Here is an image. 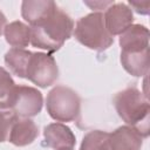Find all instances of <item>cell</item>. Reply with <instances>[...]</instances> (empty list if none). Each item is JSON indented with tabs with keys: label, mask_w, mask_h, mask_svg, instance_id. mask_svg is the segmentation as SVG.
<instances>
[{
	"label": "cell",
	"mask_w": 150,
	"mask_h": 150,
	"mask_svg": "<svg viewBox=\"0 0 150 150\" xmlns=\"http://www.w3.org/2000/svg\"><path fill=\"white\" fill-rule=\"evenodd\" d=\"M73 29L71 18L57 7L42 22L30 27V43L33 47L54 53L71 36Z\"/></svg>",
	"instance_id": "6da1fadb"
},
{
	"label": "cell",
	"mask_w": 150,
	"mask_h": 150,
	"mask_svg": "<svg viewBox=\"0 0 150 150\" xmlns=\"http://www.w3.org/2000/svg\"><path fill=\"white\" fill-rule=\"evenodd\" d=\"M114 105L118 116L142 137L149 136L150 104L146 95L136 87H128L114 97Z\"/></svg>",
	"instance_id": "7a4b0ae2"
},
{
	"label": "cell",
	"mask_w": 150,
	"mask_h": 150,
	"mask_svg": "<svg viewBox=\"0 0 150 150\" xmlns=\"http://www.w3.org/2000/svg\"><path fill=\"white\" fill-rule=\"evenodd\" d=\"M74 36L84 47L97 52H103L114 43V36L107 30L101 12H94L79 19L74 28Z\"/></svg>",
	"instance_id": "3957f363"
},
{
	"label": "cell",
	"mask_w": 150,
	"mask_h": 150,
	"mask_svg": "<svg viewBox=\"0 0 150 150\" xmlns=\"http://www.w3.org/2000/svg\"><path fill=\"white\" fill-rule=\"evenodd\" d=\"M46 108L53 120L57 122H71L80 116L81 100L71 88L56 86L47 95Z\"/></svg>",
	"instance_id": "277c9868"
},
{
	"label": "cell",
	"mask_w": 150,
	"mask_h": 150,
	"mask_svg": "<svg viewBox=\"0 0 150 150\" xmlns=\"http://www.w3.org/2000/svg\"><path fill=\"white\" fill-rule=\"evenodd\" d=\"M59 77V68L55 59L46 53H32L26 79L40 88L52 86Z\"/></svg>",
	"instance_id": "5b68a950"
},
{
	"label": "cell",
	"mask_w": 150,
	"mask_h": 150,
	"mask_svg": "<svg viewBox=\"0 0 150 150\" xmlns=\"http://www.w3.org/2000/svg\"><path fill=\"white\" fill-rule=\"evenodd\" d=\"M42 104V94L36 88L28 86H18L11 111L18 118H29L40 114Z\"/></svg>",
	"instance_id": "8992f818"
},
{
	"label": "cell",
	"mask_w": 150,
	"mask_h": 150,
	"mask_svg": "<svg viewBox=\"0 0 150 150\" xmlns=\"http://www.w3.org/2000/svg\"><path fill=\"white\" fill-rule=\"evenodd\" d=\"M103 18L105 28L111 36L121 35L132 25L134 21L132 9L123 2H114L110 5L107 8Z\"/></svg>",
	"instance_id": "52a82bcc"
},
{
	"label": "cell",
	"mask_w": 150,
	"mask_h": 150,
	"mask_svg": "<svg viewBox=\"0 0 150 150\" xmlns=\"http://www.w3.org/2000/svg\"><path fill=\"white\" fill-rule=\"evenodd\" d=\"M45 144L54 150H73L76 143L71 129L63 123H50L43 129Z\"/></svg>",
	"instance_id": "ba28073f"
},
{
	"label": "cell",
	"mask_w": 150,
	"mask_h": 150,
	"mask_svg": "<svg viewBox=\"0 0 150 150\" xmlns=\"http://www.w3.org/2000/svg\"><path fill=\"white\" fill-rule=\"evenodd\" d=\"M108 144L110 150H141L143 137L132 127L123 125L109 134Z\"/></svg>",
	"instance_id": "9c48e42d"
},
{
	"label": "cell",
	"mask_w": 150,
	"mask_h": 150,
	"mask_svg": "<svg viewBox=\"0 0 150 150\" xmlns=\"http://www.w3.org/2000/svg\"><path fill=\"white\" fill-rule=\"evenodd\" d=\"M121 52L149 49V29L143 25H131L120 35Z\"/></svg>",
	"instance_id": "30bf717a"
},
{
	"label": "cell",
	"mask_w": 150,
	"mask_h": 150,
	"mask_svg": "<svg viewBox=\"0 0 150 150\" xmlns=\"http://www.w3.org/2000/svg\"><path fill=\"white\" fill-rule=\"evenodd\" d=\"M56 8V4L50 0H26L21 4V15L33 27L47 19Z\"/></svg>",
	"instance_id": "8fae6325"
},
{
	"label": "cell",
	"mask_w": 150,
	"mask_h": 150,
	"mask_svg": "<svg viewBox=\"0 0 150 150\" xmlns=\"http://www.w3.org/2000/svg\"><path fill=\"white\" fill-rule=\"evenodd\" d=\"M39 135L36 124L29 118H15L13 122L8 141L16 146H26L35 141Z\"/></svg>",
	"instance_id": "7c38bea8"
},
{
	"label": "cell",
	"mask_w": 150,
	"mask_h": 150,
	"mask_svg": "<svg viewBox=\"0 0 150 150\" xmlns=\"http://www.w3.org/2000/svg\"><path fill=\"white\" fill-rule=\"evenodd\" d=\"M121 63L135 77L146 75L149 70V49L142 52H121Z\"/></svg>",
	"instance_id": "4fadbf2b"
},
{
	"label": "cell",
	"mask_w": 150,
	"mask_h": 150,
	"mask_svg": "<svg viewBox=\"0 0 150 150\" xmlns=\"http://www.w3.org/2000/svg\"><path fill=\"white\" fill-rule=\"evenodd\" d=\"M4 34L7 43L13 48L23 49L30 42V27L21 21H13L6 25Z\"/></svg>",
	"instance_id": "5bb4252c"
},
{
	"label": "cell",
	"mask_w": 150,
	"mask_h": 150,
	"mask_svg": "<svg viewBox=\"0 0 150 150\" xmlns=\"http://www.w3.org/2000/svg\"><path fill=\"white\" fill-rule=\"evenodd\" d=\"M30 55L32 52L29 50L12 48L5 54V63L14 75L21 79H26V71Z\"/></svg>",
	"instance_id": "9a60e30c"
},
{
	"label": "cell",
	"mask_w": 150,
	"mask_h": 150,
	"mask_svg": "<svg viewBox=\"0 0 150 150\" xmlns=\"http://www.w3.org/2000/svg\"><path fill=\"white\" fill-rule=\"evenodd\" d=\"M16 84L13 81L11 74L2 67H0V109L1 110H11L15 91Z\"/></svg>",
	"instance_id": "2e32d148"
},
{
	"label": "cell",
	"mask_w": 150,
	"mask_h": 150,
	"mask_svg": "<svg viewBox=\"0 0 150 150\" xmlns=\"http://www.w3.org/2000/svg\"><path fill=\"white\" fill-rule=\"evenodd\" d=\"M109 132L102 130H91L84 135L80 150H110L108 144Z\"/></svg>",
	"instance_id": "e0dca14e"
},
{
	"label": "cell",
	"mask_w": 150,
	"mask_h": 150,
	"mask_svg": "<svg viewBox=\"0 0 150 150\" xmlns=\"http://www.w3.org/2000/svg\"><path fill=\"white\" fill-rule=\"evenodd\" d=\"M15 118L16 117L11 110L0 109V142H5L8 139L9 130Z\"/></svg>",
	"instance_id": "ac0fdd59"
},
{
	"label": "cell",
	"mask_w": 150,
	"mask_h": 150,
	"mask_svg": "<svg viewBox=\"0 0 150 150\" xmlns=\"http://www.w3.org/2000/svg\"><path fill=\"white\" fill-rule=\"evenodd\" d=\"M129 5L139 14H148L150 8V1H129Z\"/></svg>",
	"instance_id": "d6986e66"
},
{
	"label": "cell",
	"mask_w": 150,
	"mask_h": 150,
	"mask_svg": "<svg viewBox=\"0 0 150 150\" xmlns=\"http://www.w3.org/2000/svg\"><path fill=\"white\" fill-rule=\"evenodd\" d=\"M84 4L87 6H89L91 9H95V11H101L103 8H108L110 5L114 4V1H94V2H90V1H84Z\"/></svg>",
	"instance_id": "ffe728a7"
},
{
	"label": "cell",
	"mask_w": 150,
	"mask_h": 150,
	"mask_svg": "<svg viewBox=\"0 0 150 150\" xmlns=\"http://www.w3.org/2000/svg\"><path fill=\"white\" fill-rule=\"evenodd\" d=\"M6 22H7L6 16H5V15H4V13L0 11V35L2 34V32H4L5 27H6Z\"/></svg>",
	"instance_id": "44dd1931"
}]
</instances>
